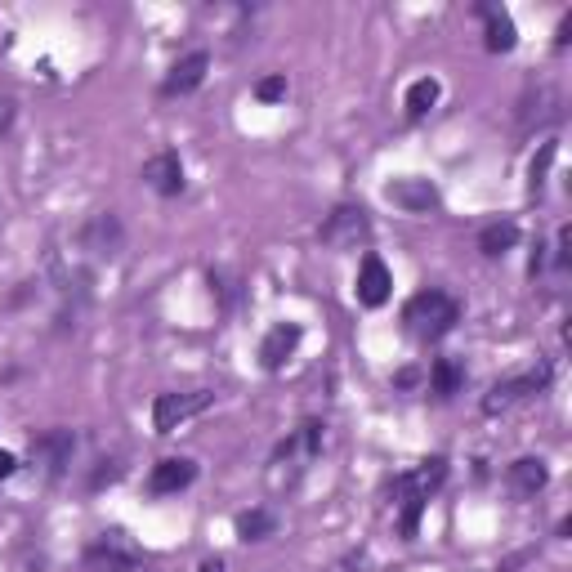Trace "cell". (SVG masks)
<instances>
[{
	"mask_svg": "<svg viewBox=\"0 0 572 572\" xmlns=\"http://www.w3.org/2000/svg\"><path fill=\"white\" fill-rule=\"evenodd\" d=\"M403 322L416 340H443L447 331L461 322V304H456L447 291H421V295L407 300Z\"/></svg>",
	"mask_w": 572,
	"mask_h": 572,
	"instance_id": "obj_1",
	"label": "cell"
},
{
	"mask_svg": "<svg viewBox=\"0 0 572 572\" xmlns=\"http://www.w3.org/2000/svg\"><path fill=\"white\" fill-rule=\"evenodd\" d=\"M211 403H215L211 389H188V394H161L157 403H152V425H157V434H175L179 425L193 421V416H202Z\"/></svg>",
	"mask_w": 572,
	"mask_h": 572,
	"instance_id": "obj_2",
	"label": "cell"
},
{
	"mask_svg": "<svg viewBox=\"0 0 572 572\" xmlns=\"http://www.w3.org/2000/svg\"><path fill=\"white\" fill-rule=\"evenodd\" d=\"M318 237L331 251H354L358 242H367V211L362 206H336L327 215V224L318 228Z\"/></svg>",
	"mask_w": 572,
	"mask_h": 572,
	"instance_id": "obj_3",
	"label": "cell"
},
{
	"mask_svg": "<svg viewBox=\"0 0 572 572\" xmlns=\"http://www.w3.org/2000/svg\"><path fill=\"white\" fill-rule=\"evenodd\" d=\"M546 385H550V367H537V371H528V376H514V380H497V385H492V394L483 398V412L497 416V412H505V407L523 403L528 394H541Z\"/></svg>",
	"mask_w": 572,
	"mask_h": 572,
	"instance_id": "obj_4",
	"label": "cell"
},
{
	"mask_svg": "<svg viewBox=\"0 0 572 572\" xmlns=\"http://www.w3.org/2000/svg\"><path fill=\"white\" fill-rule=\"evenodd\" d=\"M143 184H148L157 197L184 193V161H179V152H157V157L143 161Z\"/></svg>",
	"mask_w": 572,
	"mask_h": 572,
	"instance_id": "obj_5",
	"label": "cell"
},
{
	"mask_svg": "<svg viewBox=\"0 0 572 572\" xmlns=\"http://www.w3.org/2000/svg\"><path fill=\"white\" fill-rule=\"evenodd\" d=\"M85 568L90 572H135L139 555L121 537H99L90 550H85Z\"/></svg>",
	"mask_w": 572,
	"mask_h": 572,
	"instance_id": "obj_6",
	"label": "cell"
},
{
	"mask_svg": "<svg viewBox=\"0 0 572 572\" xmlns=\"http://www.w3.org/2000/svg\"><path fill=\"white\" fill-rule=\"evenodd\" d=\"M193 479H197V465L188 461V456H166V461L152 465L148 492H152V497H170V492H184Z\"/></svg>",
	"mask_w": 572,
	"mask_h": 572,
	"instance_id": "obj_7",
	"label": "cell"
},
{
	"mask_svg": "<svg viewBox=\"0 0 572 572\" xmlns=\"http://www.w3.org/2000/svg\"><path fill=\"white\" fill-rule=\"evenodd\" d=\"M81 246L90 255H121V246H126V233H121V219L112 211L94 215L90 224L81 228Z\"/></svg>",
	"mask_w": 572,
	"mask_h": 572,
	"instance_id": "obj_8",
	"label": "cell"
},
{
	"mask_svg": "<svg viewBox=\"0 0 572 572\" xmlns=\"http://www.w3.org/2000/svg\"><path fill=\"white\" fill-rule=\"evenodd\" d=\"M206 68H211V54H206V50L184 54V59L170 68L166 81H161V94H166V99H175V94H193L197 85L206 81Z\"/></svg>",
	"mask_w": 572,
	"mask_h": 572,
	"instance_id": "obj_9",
	"label": "cell"
},
{
	"mask_svg": "<svg viewBox=\"0 0 572 572\" xmlns=\"http://www.w3.org/2000/svg\"><path fill=\"white\" fill-rule=\"evenodd\" d=\"M389 291H394V273L385 269L380 255H367L358 269V300L367 304V309H380V304L389 300Z\"/></svg>",
	"mask_w": 572,
	"mask_h": 572,
	"instance_id": "obj_10",
	"label": "cell"
},
{
	"mask_svg": "<svg viewBox=\"0 0 572 572\" xmlns=\"http://www.w3.org/2000/svg\"><path fill=\"white\" fill-rule=\"evenodd\" d=\"M447 479V461L443 456H434V461H425L421 470H412V474H403V479L394 483V492H398V501H429V492L438 488V483Z\"/></svg>",
	"mask_w": 572,
	"mask_h": 572,
	"instance_id": "obj_11",
	"label": "cell"
},
{
	"mask_svg": "<svg viewBox=\"0 0 572 572\" xmlns=\"http://www.w3.org/2000/svg\"><path fill=\"white\" fill-rule=\"evenodd\" d=\"M32 452L41 456V461L50 465V474L59 479V474L68 470L72 452H76V434H72V429H50V434H41V438L32 443Z\"/></svg>",
	"mask_w": 572,
	"mask_h": 572,
	"instance_id": "obj_12",
	"label": "cell"
},
{
	"mask_svg": "<svg viewBox=\"0 0 572 572\" xmlns=\"http://www.w3.org/2000/svg\"><path fill=\"white\" fill-rule=\"evenodd\" d=\"M385 197L394 206H403V211H412V215H421V211H429V206L438 202V193H434L429 179H394V184L385 188Z\"/></svg>",
	"mask_w": 572,
	"mask_h": 572,
	"instance_id": "obj_13",
	"label": "cell"
},
{
	"mask_svg": "<svg viewBox=\"0 0 572 572\" xmlns=\"http://www.w3.org/2000/svg\"><path fill=\"white\" fill-rule=\"evenodd\" d=\"M300 336H304V331L295 327V322H282V327H273L269 336H264V345H260V362H264V367H269V371H278L282 362L295 354V345H300Z\"/></svg>",
	"mask_w": 572,
	"mask_h": 572,
	"instance_id": "obj_14",
	"label": "cell"
},
{
	"mask_svg": "<svg viewBox=\"0 0 572 572\" xmlns=\"http://www.w3.org/2000/svg\"><path fill=\"white\" fill-rule=\"evenodd\" d=\"M479 14H483V23H488V50L492 54H505V50H514V41H519V36H514V23H510V14H505V9H497V5H479Z\"/></svg>",
	"mask_w": 572,
	"mask_h": 572,
	"instance_id": "obj_15",
	"label": "cell"
},
{
	"mask_svg": "<svg viewBox=\"0 0 572 572\" xmlns=\"http://www.w3.org/2000/svg\"><path fill=\"white\" fill-rule=\"evenodd\" d=\"M546 461H537V456H519V461L510 465V488L519 492V497H532V492L546 488Z\"/></svg>",
	"mask_w": 572,
	"mask_h": 572,
	"instance_id": "obj_16",
	"label": "cell"
},
{
	"mask_svg": "<svg viewBox=\"0 0 572 572\" xmlns=\"http://www.w3.org/2000/svg\"><path fill=\"white\" fill-rule=\"evenodd\" d=\"M519 246V224H510V219H497V224H488L479 233V251L483 255H505Z\"/></svg>",
	"mask_w": 572,
	"mask_h": 572,
	"instance_id": "obj_17",
	"label": "cell"
},
{
	"mask_svg": "<svg viewBox=\"0 0 572 572\" xmlns=\"http://www.w3.org/2000/svg\"><path fill=\"white\" fill-rule=\"evenodd\" d=\"M278 532V514L273 510H242L237 514V537L242 541H264Z\"/></svg>",
	"mask_w": 572,
	"mask_h": 572,
	"instance_id": "obj_18",
	"label": "cell"
},
{
	"mask_svg": "<svg viewBox=\"0 0 572 572\" xmlns=\"http://www.w3.org/2000/svg\"><path fill=\"white\" fill-rule=\"evenodd\" d=\"M429 385H434V394H456V389L465 385V371H461V362L456 358H438L434 362V371H429Z\"/></svg>",
	"mask_w": 572,
	"mask_h": 572,
	"instance_id": "obj_19",
	"label": "cell"
},
{
	"mask_svg": "<svg viewBox=\"0 0 572 572\" xmlns=\"http://www.w3.org/2000/svg\"><path fill=\"white\" fill-rule=\"evenodd\" d=\"M407 117H425L429 108L438 103V81L434 76H421V81H412V90H407Z\"/></svg>",
	"mask_w": 572,
	"mask_h": 572,
	"instance_id": "obj_20",
	"label": "cell"
},
{
	"mask_svg": "<svg viewBox=\"0 0 572 572\" xmlns=\"http://www.w3.org/2000/svg\"><path fill=\"white\" fill-rule=\"evenodd\" d=\"M255 99H260V103H278V99H286V76H264V81L255 85Z\"/></svg>",
	"mask_w": 572,
	"mask_h": 572,
	"instance_id": "obj_21",
	"label": "cell"
},
{
	"mask_svg": "<svg viewBox=\"0 0 572 572\" xmlns=\"http://www.w3.org/2000/svg\"><path fill=\"white\" fill-rule=\"evenodd\" d=\"M550 161H555V143H541V161H532V188L546 184V170Z\"/></svg>",
	"mask_w": 572,
	"mask_h": 572,
	"instance_id": "obj_22",
	"label": "cell"
},
{
	"mask_svg": "<svg viewBox=\"0 0 572 572\" xmlns=\"http://www.w3.org/2000/svg\"><path fill=\"white\" fill-rule=\"evenodd\" d=\"M568 246H572V233H568V228H559V255H555V260H559V269H564V264L572 260V251H568Z\"/></svg>",
	"mask_w": 572,
	"mask_h": 572,
	"instance_id": "obj_23",
	"label": "cell"
},
{
	"mask_svg": "<svg viewBox=\"0 0 572 572\" xmlns=\"http://www.w3.org/2000/svg\"><path fill=\"white\" fill-rule=\"evenodd\" d=\"M9 121H14V99H0V130H9Z\"/></svg>",
	"mask_w": 572,
	"mask_h": 572,
	"instance_id": "obj_24",
	"label": "cell"
},
{
	"mask_svg": "<svg viewBox=\"0 0 572 572\" xmlns=\"http://www.w3.org/2000/svg\"><path fill=\"white\" fill-rule=\"evenodd\" d=\"M18 470V461H14V456H9V452H0V479H9V474H14Z\"/></svg>",
	"mask_w": 572,
	"mask_h": 572,
	"instance_id": "obj_25",
	"label": "cell"
},
{
	"mask_svg": "<svg viewBox=\"0 0 572 572\" xmlns=\"http://www.w3.org/2000/svg\"><path fill=\"white\" fill-rule=\"evenodd\" d=\"M572 41V14L564 18V23H559V36H555V45H568Z\"/></svg>",
	"mask_w": 572,
	"mask_h": 572,
	"instance_id": "obj_26",
	"label": "cell"
},
{
	"mask_svg": "<svg viewBox=\"0 0 572 572\" xmlns=\"http://www.w3.org/2000/svg\"><path fill=\"white\" fill-rule=\"evenodd\" d=\"M416 380H421V371H412V367L398 371V385H416Z\"/></svg>",
	"mask_w": 572,
	"mask_h": 572,
	"instance_id": "obj_27",
	"label": "cell"
},
{
	"mask_svg": "<svg viewBox=\"0 0 572 572\" xmlns=\"http://www.w3.org/2000/svg\"><path fill=\"white\" fill-rule=\"evenodd\" d=\"M197 572H224V559H206V564L197 568Z\"/></svg>",
	"mask_w": 572,
	"mask_h": 572,
	"instance_id": "obj_28",
	"label": "cell"
}]
</instances>
